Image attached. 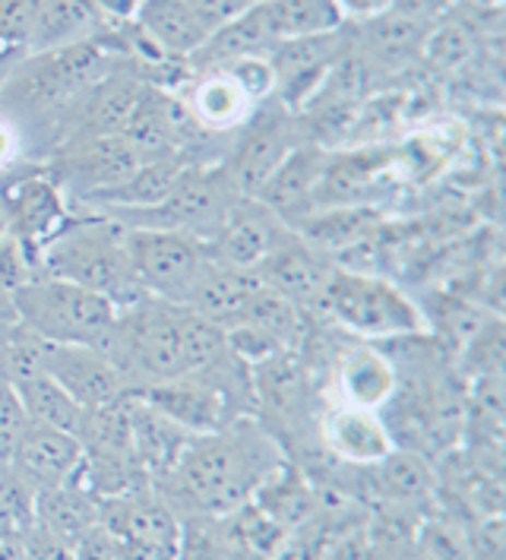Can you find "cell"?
I'll return each mask as SVG.
<instances>
[{"label":"cell","mask_w":506,"mask_h":560,"mask_svg":"<svg viewBox=\"0 0 506 560\" xmlns=\"http://www.w3.org/2000/svg\"><path fill=\"white\" fill-rule=\"evenodd\" d=\"M32 276H35V264L32 257L26 254V247L10 235L3 232L0 235V289L7 295H13L20 285H26Z\"/></svg>","instance_id":"27"},{"label":"cell","mask_w":506,"mask_h":560,"mask_svg":"<svg viewBox=\"0 0 506 560\" xmlns=\"http://www.w3.org/2000/svg\"><path fill=\"white\" fill-rule=\"evenodd\" d=\"M137 23L158 58H193L209 32L215 30L187 0H143Z\"/></svg>","instance_id":"18"},{"label":"cell","mask_w":506,"mask_h":560,"mask_svg":"<svg viewBox=\"0 0 506 560\" xmlns=\"http://www.w3.org/2000/svg\"><path fill=\"white\" fill-rule=\"evenodd\" d=\"M190 115L197 118L200 127L209 130H225V127H238L247 120V112L254 108L247 102V95L240 92L238 83L222 70H209L207 77L200 80V86L193 89V98L187 102Z\"/></svg>","instance_id":"22"},{"label":"cell","mask_w":506,"mask_h":560,"mask_svg":"<svg viewBox=\"0 0 506 560\" xmlns=\"http://www.w3.org/2000/svg\"><path fill=\"white\" fill-rule=\"evenodd\" d=\"M466 51H469V35L462 32V26H447L427 42V55H434L444 63H456Z\"/></svg>","instance_id":"28"},{"label":"cell","mask_w":506,"mask_h":560,"mask_svg":"<svg viewBox=\"0 0 506 560\" xmlns=\"http://www.w3.org/2000/svg\"><path fill=\"white\" fill-rule=\"evenodd\" d=\"M336 386H339L342 406L384 412L399 389V377H396V368L387 354L377 346L364 342V346H355L352 352H345V358L339 361Z\"/></svg>","instance_id":"19"},{"label":"cell","mask_w":506,"mask_h":560,"mask_svg":"<svg viewBox=\"0 0 506 560\" xmlns=\"http://www.w3.org/2000/svg\"><path fill=\"white\" fill-rule=\"evenodd\" d=\"M292 235H295V229L289 222H282L267 203H260L257 197H240L238 207L228 212L222 229L209 237L203 247H207L209 260L254 272Z\"/></svg>","instance_id":"10"},{"label":"cell","mask_w":506,"mask_h":560,"mask_svg":"<svg viewBox=\"0 0 506 560\" xmlns=\"http://www.w3.org/2000/svg\"><path fill=\"white\" fill-rule=\"evenodd\" d=\"M342 20H380L392 13L396 0H332Z\"/></svg>","instance_id":"29"},{"label":"cell","mask_w":506,"mask_h":560,"mask_svg":"<svg viewBox=\"0 0 506 560\" xmlns=\"http://www.w3.org/2000/svg\"><path fill=\"white\" fill-rule=\"evenodd\" d=\"M295 124L285 108L279 112H260L257 118L247 120L244 133L232 149V155L222 162L225 172L232 175L240 197H257L272 172L289 159V152L298 147Z\"/></svg>","instance_id":"11"},{"label":"cell","mask_w":506,"mask_h":560,"mask_svg":"<svg viewBox=\"0 0 506 560\" xmlns=\"http://www.w3.org/2000/svg\"><path fill=\"white\" fill-rule=\"evenodd\" d=\"M222 70L238 83V89L247 95L250 105L267 102L269 95L275 92V83H279V80H275V67H272L269 55H247V58L228 60Z\"/></svg>","instance_id":"26"},{"label":"cell","mask_w":506,"mask_h":560,"mask_svg":"<svg viewBox=\"0 0 506 560\" xmlns=\"http://www.w3.org/2000/svg\"><path fill=\"white\" fill-rule=\"evenodd\" d=\"M377 481L396 501H417V498L431 494V472H427L424 459L415 453H402V450H392L377 466Z\"/></svg>","instance_id":"25"},{"label":"cell","mask_w":506,"mask_h":560,"mask_svg":"<svg viewBox=\"0 0 506 560\" xmlns=\"http://www.w3.org/2000/svg\"><path fill=\"white\" fill-rule=\"evenodd\" d=\"M323 443L336 459L352 466H380L396 450V441L387 431V418L352 406L329 409L323 418Z\"/></svg>","instance_id":"17"},{"label":"cell","mask_w":506,"mask_h":560,"mask_svg":"<svg viewBox=\"0 0 506 560\" xmlns=\"http://www.w3.org/2000/svg\"><path fill=\"white\" fill-rule=\"evenodd\" d=\"M80 463H83V446L73 434L26 418L7 469L38 494V491L73 481Z\"/></svg>","instance_id":"14"},{"label":"cell","mask_w":506,"mask_h":560,"mask_svg":"<svg viewBox=\"0 0 506 560\" xmlns=\"http://www.w3.org/2000/svg\"><path fill=\"white\" fill-rule=\"evenodd\" d=\"M102 352L123 371L133 393L190 377L232 349L225 329L190 307L143 298L120 311L118 326Z\"/></svg>","instance_id":"2"},{"label":"cell","mask_w":506,"mask_h":560,"mask_svg":"<svg viewBox=\"0 0 506 560\" xmlns=\"http://www.w3.org/2000/svg\"><path fill=\"white\" fill-rule=\"evenodd\" d=\"M10 301L16 324L51 346L105 349L120 317V307L111 298L51 276H32Z\"/></svg>","instance_id":"4"},{"label":"cell","mask_w":506,"mask_h":560,"mask_svg":"<svg viewBox=\"0 0 506 560\" xmlns=\"http://www.w3.org/2000/svg\"><path fill=\"white\" fill-rule=\"evenodd\" d=\"M35 276H51L92 289L111 298L120 311L146 298L127 260V229L111 215L67 222L38 247Z\"/></svg>","instance_id":"3"},{"label":"cell","mask_w":506,"mask_h":560,"mask_svg":"<svg viewBox=\"0 0 506 560\" xmlns=\"http://www.w3.org/2000/svg\"><path fill=\"white\" fill-rule=\"evenodd\" d=\"M42 0H0V67L35 45Z\"/></svg>","instance_id":"24"},{"label":"cell","mask_w":506,"mask_h":560,"mask_svg":"<svg viewBox=\"0 0 506 560\" xmlns=\"http://www.w3.org/2000/svg\"><path fill=\"white\" fill-rule=\"evenodd\" d=\"M317 307H323L339 329L364 342L417 339L431 329L427 314L396 282L345 266H332Z\"/></svg>","instance_id":"5"},{"label":"cell","mask_w":506,"mask_h":560,"mask_svg":"<svg viewBox=\"0 0 506 560\" xmlns=\"http://www.w3.org/2000/svg\"><path fill=\"white\" fill-rule=\"evenodd\" d=\"M238 200L240 190L225 172V165L212 162V165H187L162 203L150 209L105 212V215H111L123 229L175 232L207 244L222 229L228 212L238 207Z\"/></svg>","instance_id":"6"},{"label":"cell","mask_w":506,"mask_h":560,"mask_svg":"<svg viewBox=\"0 0 506 560\" xmlns=\"http://www.w3.org/2000/svg\"><path fill=\"white\" fill-rule=\"evenodd\" d=\"M329 272H332V264L323 260V254L314 244H307L298 232L282 247H275L267 260L254 269V276L260 279L263 289L292 301L301 311L320 304Z\"/></svg>","instance_id":"15"},{"label":"cell","mask_w":506,"mask_h":560,"mask_svg":"<svg viewBox=\"0 0 506 560\" xmlns=\"http://www.w3.org/2000/svg\"><path fill=\"white\" fill-rule=\"evenodd\" d=\"M105 48L90 38H77L55 45L30 58L10 83V95L26 102L30 108L63 105L73 95H86L105 80Z\"/></svg>","instance_id":"7"},{"label":"cell","mask_w":506,"mask_h":560,"mask_svg":"<svg viewBox=\"0 0 506 560\" xmlns=\"http://www.w3.org/2000/svg\"><path fill=\"white\" fill-rule=\"evenodd\" d=\"M3 229L16 237L35 264L38 247L67 225V209L58 180L42 175H26L10 180L0 194Z\"/></svg>","instance_id":"13"},{"label":"cell","mask_w":506,"mask_h":560,"mask_svg":"<svg viewBox=\"0 0 506 560\" xmlns=\"http://www.w3.org/2000/svg\"><path fill=\"white\" fill-rule=\"evenodd\" d=\"M13 393L23 406V412L30 421H38V424H48V428H58V431H67V434H80V424H83V415L86 409L63 389L60 384H55L45 371L32 374V377H23L16 381Z\"/></svg>","instance_id":"21"},{"label":"cell","mask_w":506,"mask_h":560,"mask_svg":"<svg viewBox=\"0 0 506 560\" xmlns=\"http://www.w3.org/2000/svg\"><path fill=\"white\" fill-rule=\"evenodd\" d=\"M275 45L289 38L327 35L342 26L332 0H260Z\"/></svg>","instance_id":"23"},{"label":"cell","mask_w":506,"mask_h":560,"mask_svg":"<svg viewBox=\"0 0 506 560\" xmlns=\"http://www.w3.org/2000/svg\"><path fill=\"white\" fill-rule=\"evenodd\" d=\"M42 371L60 384L83 409H102L130 396V384L118 364L92 346H51L45 342Z\"/></svg>","instance_id":"12"},{"label":"cell","mask_w":506,"mask_h":560,"mask_svg":"<svg viewBox=\"0 0 506 560\" xmlns=\"http://www.w3.org/2000/svg\"><path fill=\"white\" fill-rule=\"evenodd\" d=\"M327 162L329 152L323 147L298 143L289 152V159L272 172L267 187L257 194V200L267 203L282 222L295 229L304 219H310V212L317 207V187H320Z\"/></svg>","instance_id":"16"},{"label":"cell","mask_w":506,"mask_h":560,"mask_svg":"<svg viewBox=\"0 0 506 560\" xmlns=\"http://www.w3.org/2000/svg\"><path fill=\"white\" fill-rule=\"evenodd\" d=\"M282 469L279 446L247 421H235L212 434H193L175 466L158 481V494L172 510L184 506L197 516H228L254 501L269 475Z\"/></svg>","instance_id":"1"},{"label":"cell","mask_w":506,"mask_h":560,"mask_svg":"<svg viewBox=\"0 0 506 560\" xmlns=\"http://www.w3.org/2000/svg\"><path fill=\"white\" fill-rule=\"evenodd\" d=\"M13 152H16V137H13V130L0 120V168L13 159Z\"/></svg>","instance_id":"30"},{"label":"cell","mask_w":506,"mask_h":560,"mask_svg":"<svg viewBox=\"0 0 506 560\" xmlns=\"http://www.w3.org/2000/svg\"><path fill=\"white\" fill-rule=\"evenodd\" d=\"M3 232H7V229H3V219H0V235H3Z\"/></svg>","instance_id":"31"},{"label":"cell","mask_w":506,"mask_h":560,"mask_svg":"<svg viewBox=\"0 0 506 560\" xmlns=\"http://www.w3.org/2000/svg\"><path fill=\"white\" fill-rule=\"evenodd\" d=\"M35 526L73 548L83 535L98 526V501L77 481L35 494Z\"/></svg>","instance_id":"20"},{"label":"cell","mask_w":506,"mask_h":560,"mask_svg":"<svg viewBox=\"0 0 506 560\" xmlns=\"http://www.w3.org/2000/svg\"><path fill=\"white\" fill-rule=\"evenodd\" d=\"M127 260L143 295L184 307L209 257L207 247L193 237L155 229H127Z\"/></svg>","instance_id":"8"},{"label":"cell","mask_w":506,"mask_h":560,"mask_svg":"<svg viewBox=\"0 0 506 560\" xmlns=\"http://www.w3.org/2000/svg\"><path fill=\"white\" fill-rule=\"evenodd\" d=\"M98 523L118 535L130 560H178V516L146 485L123 498L98 503Z\"/></svg>","instance_id":"9"}]
</instances>
